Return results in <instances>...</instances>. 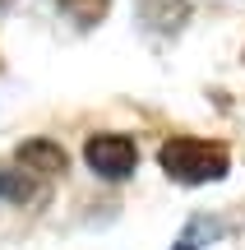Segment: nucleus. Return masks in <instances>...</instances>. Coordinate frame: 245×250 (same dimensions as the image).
Segmentation results:
<instances>
[{
  "label": "nucleus",
  "mask_w": 245,
  "mask_h": 250,
  "mask_svg": "<svg viewBox=\"0 0 245 250\" xmlns=\"http://www.w3.org/2000/svg\"><path fill=\"white\" fill-rule=\"evenodd\" d=\"M14 162L23 167V176H60L65 171V148L51 139H28L14 153Z\"/></svg>",
  "instance_id": "obj_3"
},
{
  "label": "nucleus",
  "mask_w": 245,
  "mask_h": 250,
  "mask_svg": "<svg viewBox=\"0 0 245 250\" xmlns=\"http://www.w3.org/2000/svg\"><path fill=\"white\" fill-rule=\"evenodd\" d=\"M0 195H14V199H33L37 190L28 186V176H23V171H5V176H0Z\"/></svg>",
  "instance_id": "obj_5"
},
{
  "label": "nucleus",
  "mask_w": 245,
  "mask_h": 250,
  "mask_svg": "<svg viewBox=\"0 0 245 250\" xmlns=\"http://www.w3.org/2000/svg\"><path fill=\"white\" fill-rule=\"evenodd\" d=\"M83 158H88V167L97 171L102 181H125L130 171L139 167V148L125 134H93V139L83 144Z\"/></svg>",
  "instance_id": "obj_2"
},
{
  "label": "nucleus",
  "mask_w": 245,
  "mask_h": 250,
  "mask_svg": "<svg viewBox=\"0 0 245 250\" xmlns=\"http://www.w3.org/2000/svg\"><path fill=\"white\" fill-rule=\"evenodd\" d=\"M157 162L171 181L181 186H208V181H222L231 167V153L222 144H208V139H190V134H176L157 148Z\"/></svg>",
  "instance_id": "obj_1"
},
{
  "label": "nucleus",
  "mask_w": 245,
  "mask_h": 250,
  "mask_svg": "<svg viewBox=\"0 0 245 250\" xmlns=\"http://www.w3.org/2000/svg\"><path fill=\"white\" fill-rule=\"evenodd\" d=\"M60 14L74 19L79 28H93L102 14H107V0H60Z\"/></svg>",
  "instance_id": "obj_4"
}]
</instances>
